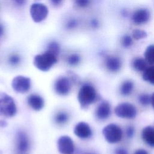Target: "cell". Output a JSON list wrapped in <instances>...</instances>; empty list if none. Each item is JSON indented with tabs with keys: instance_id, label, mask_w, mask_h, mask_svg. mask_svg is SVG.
I'll return each mask as SVG.
<instances>
[{
	"instance_id": "1",
	"label": "cell",
	"mask_w": 154,
	"mask_h": 154,
	"mask_svg": "<svg viewBox=\"0 0 154 154\" xmlns=\"http://www.w3.org/2000/svg\"><path fill=\"white\" fill-rule=\"evenodd\" d=\"M96 99L97 93L93 86L88 84L81 86L78 94V100L81 108H87L94 102Z\"/></svg>"
},
{
	"instance_id": "2",
	"label": "cell",
	"mask_w": 154,
	"mask_h": 154,
	"mask_svg": "<svg viewBox=\"0 0 154 154\" xmlns=\"http://www.w3.org/2000/svg\"><path fill=\"white\" fill-rule=\"evenodd\" d=\"M57 55L46 51L42 54L37 55L34 58L33 63L38 70L47 72L57 63Z\"/></svg>"
},
{
	"instance_id": "3",
	"label": "cell",
	"mask_w": 154,
	"mask_h": 154,
	"mask_svg": "<svg viewBox=\"0 0 154 154\" xmlns=\"http://www.w3.org/2000/svg\"><path fill=\"white\" fill-rule=\"evenodd\" d=\"M16 112L17 108L13 99L8 94L0 91V116L11 117Z\"/></svg>"
},
{
	"instance_id": "4",
	"label": "cell",
	"mask_w": 154,
	"mask_h": 154,
	"mask_svg": "<svg viewBox=\"0 0 154 154\" xmlns=\"http://www.w3.org/2000/svg\"><path fill=\"white\" fill-rule=\"evenodd\" d=\"M102 134L106 141L111 144L119 142L122 138L123 134L122 129L114 123L105 126L102 130Z\"/></svg>"
},
{
	"instance_id": "5",
	"label": "cell",
	"mask_w": 154,
	"mask_h": 154,
	"mask_svg": "<svg viewBox=\"0 0 154 154\" xmlns=\"http://www.w3.org/2000/svg\"><path fill=\"white\" fill-rule=\"evenodd\" d=\"M117 116L123 119H132L135 117L137 111L135 106L128 102H123L119 104L114 109Z\"/></svg>"
},
{
	"instance_id": "6",
	"label": "cell",
	"mask_w": 154,
	"mask_h": 154,
	"mask_svg": "<svg viewBox=\"0 0 154 154\" xmlns=\"http://www.w3.org/2000/svg\"><path fill=\"white\" fill-rule=\"evenodd\" d=\"M13 89L19 93L28 92L31 87V79L28 77L19 75L14 77L11 82Z\"/></svg>"
},
{
	"instance_id": "7",
	"label": "cell",
	"mask_w": 154,
	"mask_h": 154,
	"mask_svg": "<svg viewBox=\"0 0 154 154\" xmlns=\"http://www.w3.org/2000/svg\"><path fill=\"white\" fill-rule=\"evenodd\" d=\"M30 14L35 22H40L46 18L48 9L43 4L34 3L30 7Z\"/></svg>"
},
{
	"instance_id": "8",
	"label": "cell",
	"mask_w": 154,
	"mask_h": 154,
	"mask_svg": "<svg viewBox=\"0 0 154 154\" xmlns=\"http://www.w3.org/2000/svg\"><path fill=\"white\" fill-rule=\"evenodd\" d=\"M57 147L59 152L62 154H72L75 149L73 140L67 135H63L58 138Z\"/></svg>"
},
{
	"instance_id": "9",
	"label": "cell",
	"mask_w": 154,
	"mask_h": 154,
	"mask_svg": "<svg viewBox=\"0 0 154 154\" xmlns=\"http://www.w3.org/2000/svg\"><path fill=\"white\" fill-rule=\"evenodd\" d=\"M72 87L70 79L66 76H61L57 79L54 84L55 92L62 96L67 95L70 91Z\"/></svg>"
},
{
	"instance_id": "10",
	"label": "cell",
	"mask_w": 154,
	"mask_h": 154,
	"mask_svg": "<svg viewBox=\"0 0 154 154\" xmlns=\"http://www.w3.org/2000/svg\"><path fill=\"white\" fill-rule=\"evenodd\" d=\"M16 147L20 154H25L29 147V143L27 135L22 131H19L17 134Z\"/></svg>"
},
{
	"instance_id": "11",
	"label": "cell",
	"mask_w": 154,
	"mask_h": 154,
	"mask_svg": "<svg viewBox=\"0 0 154 154\" xmlns=\"http://www.w3.org/2000/svg\"><path fill=\"white\" fill-rule=\"evenodd\" d=\"M73 132L76 136L82 139L88 138L92 135V131L90 126L84 122H80L76 124L74 128Z\"/></svg>"
},
{
	"instance_id": "12",
	"label": "cell",
	"mask_w": 154,
	"mask_h": 154,
	"mask_svg": "<svg viewBox=\"0 0 154 154\" xmlns=\"http://www.w3.org/2000/svg\"><path fill=\"white\" fill-rule=\"evenodd\" d=\"M150 17V13L146 8H139L135 10L132 16V20L136 25H142L147 23Z\"/></svg>"
},
{
	"instance_id": "13",
	"label": "cell",
	"mask_w": 154,
	"mask_h": 154,
	"mask_svg": "<svg viewBox=\"0 0 154 154\" xmlns=\"http://www.w3.org/2000/svg\"><path fill=\"white\" fill-rule=\"evenodd\" d=\"M111 114V106L107 101L102 102L96 109V116L100 120L108 119Z\"/></svg>"
},
{
	"instance_id": "14",
	"label": "cell",
	"mask_w": 154,
	"mask_h": 154,
	"mask_svg": "<svg viewBox=\"0 0 154 154\" xmlns=\"http://www.w3.org/2000/svg\"><path fill=\"white\" fill-rule=\"evenodd\" d=\"M27 102L29 106L35 111H40L44 106L43 98L38 94H31L28 96Z\"/></svg>"
},
{
	"instance_id": "15",
	"label": "cell",
	"mask_w": 154,
	"mask_h": 154,
	"mask_svg": "<svg viewBox=\"0 0 154 154\" xmlns=\"http://www.w3.org/2000/svg\"><path fill=\"white\" fill-rule=\"evenodd\" d=\"M106 68L111 72L119 71L122 67V61L119 58L114 56H108L105 60Z\"/></svg>"
},
{
	"instance_id": "16",
	"label": "cell",
	"mask_w": 154,
	"mask_h": 154,
	"mask_svg": "<svg viewBox=\"0 0 154 154\" xmlns=\"http://www.w3.org/2000/svg\"><path fill=\"white\" fill-rule=\"evenodd\" d=\"M142 138L146 144L154 147V128L150 126L145 127L142 131Z\"/></svg>"
},
{
	"instance_id": "17",
	"label": "cell",
	"mask_w": 154,
	"mask_h": 154,
	"mask_svg": "<svg viewBox=\"0 0 154 154\" xmlns=\"http://www.w3.org/2000/svg\"><path fill=\"white\" fill-rule=\"evenodd\" d=\"M134 88V83L130 80L125 81L120 87V92L123 96L129 95Z\"/></svg>"
},
{
	"instance_id": "18",
	"label": "cell",
	"mask_w": 154,
	"mask_h": 154,
	"mask_svg": "<svg viewBox=\"0 0 154 154\" xmlns=\"http://www.w3.org/2000/svg\"><path fill=\"white\" fill-rule=\"evenodd\" d=\"M147 64L144 59L142 58H135L132 62L133 68L138 72L144 71L146 69Z\"/></svg>"
},
{
	"instance_id": "19",
	"label": "cell",
	"mask_w": 154,
	"mask_h": 154,
	"mask_svg": "<svg viewBox=\"0 0 154 154\" xmlns=\"http://www.w3.org/2000/svg\"><path fill=\"white\" fill-rule=\"evenodd\" d=\"M143 79L154 85V66L146 69L143 74Z\"/></svg>"
},
{
	"instance_id": "20",
	"label": "cell",
	"mask_w": 154,
	"mask_h": 154,
	"mask_svg": "<svg viewBox=\"0 0 154 154\" xmlns=\"http://www.w3.org/2000/svg\"><path fill=\"white\" fill-rule=\"evenodd\" d=\"M144 55L146 61L151 64H154V45H151L147 46Z\"/></svg>"
},
{
	"instance_id": "21",
	"label": "cell",
	"mask_w": 154,
	"mask_h": 154,
	"mask_svg": "<svg viewBox=\"0 0 154 154\" xmlns=\"http://www.w3.org/2000/svg\"><path fill=\"white\" fill-rule=\"evenodd\" d=\"M68 119H69V116L66 112H60L56 114L55 120L57 123L62 125V124L66 123L67 122Z\"/></svg>"
},
{
	"instance_id": "22",
	"label": "cell",
	"mask_w": 154,
	"mask_h": 154,
	"mask_svg": "<svg viewBox=\"0 0 154 154\" xmlns=\"http://www.w3.org/2000/svg\"><path fill=\"white\" fill-rule=\"evenodd\" d=\"M60 49V48L59 45L55 42H52L49 44L47 51H49L57 56V55L59 54Z\"/></svg>"
},
{
	"instance_id": "23",
	"label": "cell",
	"mask_w": 154,
	"mask_h": 154,
	"mask_svg": "<svg viewBox=\"0 0 154 154\" xmlns=\"http://www.w3.org/2000/svg\"><path fill=\"white\" fill-rule=\"evenodd\" d=\"M132 37L135 40L144 38L147 37V32L141 29H135L132 31Z\"/></svg>"
},
{
	"instance_id": "24",
	"label": "cell",
	"mask_w": 154,
	"mask_h": 154,
	"mask_svg": "<svg viewBox=\"0 0 154 154\" xmlns=\"http://www.w3.org/2000/svg\"><path fill=\"white\" fill-rule=\"evenodd\" d=\"M139 102L143 106H147L151 103V97L147 94H142L138 97Z\"/></svg>"
},
{
	"instance_id": "25",
	"label": "cell",
	"mask_w": 154,
	"mask_h": 154,
	"mask_svg": "<svg viewBox=\"0 0 154 154\" xmlns=\"http://www.w3.org/2000/svg\"><path fill=\"white\" fill-rule=\"evenodd\" d=\"M80 57L76 54L70 55L67 59V62L70 65L75 66L78 64L80 61Z\"/></svg>"
},
{
	"instance_id": "26",
	"label": "cell",
	"mask_w": 154,
	"mask_h": 154,
	"mask_svg": "<svg viewBox=\"0 0 154 154\" xmlns=\"http://www.w3.org/2000/svg\"><path fill=\"white\" fill-rule=\"evenodd\" d=\"M122 43L125 48L130 47L133 43V40L132 37L128 35L123 36L122 40Z\"/></svg>"
},
{
	"instance_id": "27",
	"label": "cell",
	"mask_w": 154,
	"mask_h": 154,
	"mask_svg": "<svg viewBox=\"0 0 154 154\" xmlns=\"http://www.w3.org/2000/svg\"><path fill=\"white\" fill-rule=\"evenodd\" d=\"M90 1L91 0H75V3L79 7H85L90 4Z\"/></svg>"
},
{
	"instance_id": "28",
	"label": "cell",
	"mask_w": 154,
	"mask_h": 154,
	"mask_svg": "<svg viewBox=\"0 0 154 154\" xmlns=\"http://www.w3.org/2000/svg\"><path fill=\"white\" fill-rule=\"evenodd\" d=\"M20 61V57L17 55H13L9 58V62L12 65H17Z\"/></svg>"
},
{
	"instance_id": "29",
	"label": "cell",
	"mask_w": 154,
	"mask_h": 154,
	"mask_svg": "<svg viewBox=\"0 0 154 154\" xmlns=\"http://www.w3.org/2000/svg\"><path fill=\"white\" fill-rule=\"evenodd\" d=\"M78 25V22L76 19H73L68 21V22L66 24V26L69 29H72L75 28Z\"/></svg>"
},
{
	"instance_id": "30",
	"label": "cell",
	"mask_w": 154,
	"mask_h": 154,
	"mask_svg": "<svg viewBox=\"0 0 154 154\" xmlns=\"http://www.w3.org/2000/svg\"><path fill=\"white\" fill-rule=\"evenodd\" d=\"M135 132V129L132 126H128L126 130V134L128 138H132Z\"/></svg>"
},
{
	"instance_id": "31",
	"label": "cell",
	"mask_w": 154,
	"mask_h": 154,
	"mask_svg": "<svg viewBox=\"0 0 154 154\" xmlns=\"http://www.w3.org/2000/svg\"><path fill=\"white\" fill-rule=\"evenodd\" d=\"M115 154H128V151L123 147H118L115 150Z\"/></svg>"
},
{
	"instance_id": "32",
	"label": "cell",
	"mask_w": 154,
	"mask_h": 154,
	"mask_svg": "<svg viewBox=\"0 0 154 154\" xmlns=\"http://www.w3.org/2000/svg\"><path fill=\"white\" fill-rule=\"evenodd\" d=\"M134 154H149L147 153V152L144 150V149H138L137 150Z\"/></svg>"
},
{
	"instance_id": "33",
	"label": "cell",
	"mask_w": 154,
	"mask_h": 154,
	"mask_svg": "<svg viewBox=\"0 0 154 154\" xmlns=\"http://www.w3.org/2000/svg\"><path fill=\"white\" fill-rule=\"evenodd\" d=\"M91 26L94 28H97L98 26H99V22L97 19H93L91 22Z\"/></svg>"
},
{
	"instance_id": "34",
	"label": "cell",
	"mask_w": 154,
	"mask_h": 154,
	"mask_svg": "<svg viewBox=\"0 0 154 154\" xmlns=\"http://www.w3.org/2000/svg\"><path fill=\"white\" fill-rule=\"evenodd\" d=\"M14 1L16 4H17L19 5H23L26 2V0H14Z\"/></svg>"
},
{
	"instance_id": "35",
	"label": "cell",
	"mask_w": 154,
	"mask_h": 154,
	"mask_svg": "<svg viewBox=\"0 0 154 154\" xmlns=\"http://www.w3.org/2000/svg\"><path fill=\"white\" fill-rule=\"evenodd\" d=\"M63 0H51V2L52 3L55 5H59L61 3Z\"/></svg>"
},
{
	"instance_id": "36",
	"label": "cell",
	"mask_w": 154,
	"mask_h": 154,
	"mask_svg": "<svg viewBox=\"0 0 154 154\" xmlns=\"http://www.w3.org/2000/svg\"><path fill=\"white\" fill-rule=\"evenodd\" d=\"M151 104L152 105L153 108L154 109V93L151 96Z\"/></svg>"
},
{
	"instance_id": "37",
	"label": "cell",
	"mask_w": 154,
	"mask_h": 154,
	"mask_svg": "<svg viewBox=\"0 0 154 154\" xmlns=\"http://www.w3.org/2000/svg\"><path fill=\"white\" fill-rule=\"evenodd\" d=\"M6 125H7V123H6V122L5 121H4V120H1L0 121V126H2V127L5 126Z\"/></svg>"
},
{
	"instance_id": "38",
	"label": "cell",
	"mask_w": 154,
	"mask_h": 154,
	"mask_svg": "<svg viewBox=\"0 0 154 154\" xmlns=\"http://www.w3.org/2000/svg\"><path fill=\"white\" fill-rule=\"evenodd\" d=\"M87 154H94V153H87Z\"/></svg>"
}]
</instances>
